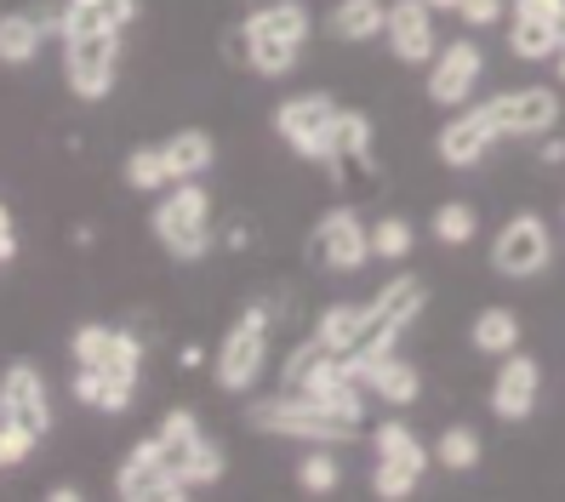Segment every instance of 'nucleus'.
<instances>
[{
  "label": "nucleus",
  "mask_w": 565,
  "mask_h": 502,
  "mask_svg": "<svg viewBox=\"0 0 565 502\" xmlns=\"http://www.w3.org/2000/svg\"><path fill=\"white\" fill-rule=\"evenodd\" d=\"M428 234H435L440 246H469L480 234V212L469 200H446V206H435V217H428Z\"/></svg>",
  "instance_id": "nucleus-32"
},
{
  "label": "nucleus",
  "mask_w": 565,
  "mask_h": 502,
  "mask_svg": "<svg viewBox=\"0 0 565 502\" xmlns=\"http://www.w3.org/2000/svg\"><path fill=\"white\" fill-rule=\"evenodd\" d=\"M480 457H486V446H480V434H475L469 423H451L440 440H435V462L451 468V474H469V468H480Z\"/></svg>",
  "instance_id": "nucleus-31"
},
{
  "label": "nucleus",
  "mask_w": 565,
  "mask_h": 502,
  "mask_svg": "<svg viewBox=\"0 0 565 502\" xmlns=\"http://www.w3.org/2000/svg\"><path fill=\"white\" fill-rule=\"evenodd\" d=\"M365 331H372V297L365 303H331L315 325V338L331 349V354H354L365 343Z\"/></svg>",
  "instance_id": "nucleus-22"
},
{
  "label": "nucleus",
  "mask_w": 565,
  "mask_h": 502,
  "mask_svg": "<svg viewBox=\"0 0 565 502\" xmlns=\"http://www.w3.org/2000/svg\"><path fill=\"white\" fill-rule=\"evenodd\" d=\"M149 234L178 263H201L212 252V194H206V183L201 178L166 183L160 189V206L149 212Z\"/></svg>",
  "instance_id": "nucleus-2"
},
{
  "label": "nucleus",
  "mask_w": 565,
  "mask_h": 502,
  "mask_svg": "<svg viewBox=\"0 0 565 502\" xmlns=\"http://www.w3.org/2000/svg\"><path fill=\"white\" fill-rule=\"evenodd\" d=\"M338 115H343V104H338L331 92H291V97H280V104H275V138H280L297 160L331 165Z\"/></svg>",
  "instance_id": "nucleus-3"
},
{
  "label": "nucleus",
  "mask_w": 565,
  "mask_h": 502,
  "mask_svg": "<svg viewBox=\"0 0 565 502\" xmlns=\"http://www.w3.org/2000/svg\"><path fill=\"white\" fill-rule=\"evenodd\" d=\"M178 474H183L194 491H206V485H217V480L228 474V451H223V446L212 440V434H206V440H201V446H194V451L178 462Z\"/></svg>",
  "instance_id": "nucleus-33"
},
{
  "label": "nucleus",
  "mask_w": 565,
  "mask_h": 502,
  "mask_svg": "<svg viewBox=\"0 0 565 502\" xmlns=\"http://www.w3.org/2000/svg\"><path fill=\"white\" fill-rule=\"evenodd\" d=\"M565 12V0H514V18H559Z\"/></svg>",
  "instance_id": "nucleus-37"
},
{
  "label": "nucleus",
  "mask_w": 565,
  "mask_h": 502,
  "mask_svg": "<svg viewBox=\"0 0 565 502\" xmlns=\"http://www.w3.org/2000/svg\"><path fill=\"white\" fill-rule=\"evenodd\" d=\"M70 354H75V365H97V372H109L131 388L143 377V343L131 338V331L109 325V320H81L75 338H70Z\"/></svg>",
  "instance_id": "nucleus-10"
},
{
  "label": "nucleus",
  "mask_w": 565,
  "mask_h": 502,
  "mask_svg": "<svg viewBox=\"0 0 565 502\" xmlns=\"http://www.w3.org/2000/svg\"><path fill=\"white\" fill-rule=\"evenodd\" d=\"M120 178H126V189H138V194H160L166 183H172V172H166V149L160 143H138L120 160Z\"/></svg>",
  "instance_id": "nucleus-27"
},
{
  "label": "nucleus",
  "mask_w": 565,
  "mask_h": 502,
  "mask_svg": "<svg viewBox=\"0 0 565 502\" xmlns=\"http://www.w3.org/2000/svg\"><path fill=\"white\" fill-rule=\"evenodd\" d=\"M372 149H377V126H372V115H360V109H343L338 115V143H331V165H365L372 160Z\"/></svg>",
  "instance_id": "nucleus-26"
},
{
  "label": "nucleus",
  "mask_w": 565,
  "mask_h": 502,
  "mask_svg": "<svg viewBox=\"0 0 565 502\" xmlns=\"http://www.w3.org/2000/svg\"><path fill=\"white\" fill-rule=\"evenodd\" d=\"M194 485L178 474L172 462H166V451H160V440L154 434H143L138 446H131L126 457H120V468H115V496L120 502H183Z\"/></svg>",
  "instance_id": "nucleus-7"
},
{
  "label": "nucleus",
  "mask_w": 565,
  "mask_h": 502,
  "mask_svg": "<svg viewBox=\"0 0 565 502\" xmlns=\"http://www.w3.org/2000/svg\"><path fill=\"white\" fill-rule=\"evenodd\" d=\"M18 257V223H12V212L0 206V263H12Z\"/></svg>",
  "instance_id": "nucleus-38"
},
{
  "label": "nucleus",
  "mask_w": 565,
  "mask_h": 502,
  "mask_svg": "<svg viewBox=\"0 0 565 502\" xmlns=\"http://www.w3.org/2000/svg\"><path fill=\"white\" fill-rule=\"evenodd\" d=\"M46 46V23L41 12H0V63L7 70H29Z\"/></svg>",
  "instance_id": "nucleus-23"
},
{
  "label": "nucleus",
  "mask_w": 565,
  "mask_h": 502,
  "mask_svg": "<svg viewBox=\"0 0 565 502\" xmlns=\"http://www.w3.org/2000/svg\"><path fill=\"white\" fill-rule=\"evenodd\" d=\"M497 120L486 115V104L480 109H462V115H451L446 126H440V138H435V154L451 165V172H469V165H480L491 149H497Z\"/></svg>",
  "instance_id": "nucleus-15"
},
{
  "label": "nucleus",
  "mask_w": 565,
  "mask_h": 502,
  "mask_svg": "<svg viewBox=\"0 0 565 502\" xmlns=\"http://www.w3.org/2000/svg\"><path fill=\"white\" fill-rule=\"evenodd\" d=\"M412 246H417V223H412V217L383 212V217L372 223V257H377V263H406Z\"/></svg>",
  "instance_id": "nucleus-29"
},
{
  "label": "nucleus",
  "mask_w": 565,
  "mask_h": 502,
  "mask_svg": "<svg viewBox=\"0 0 565 502\" xmlns=\"http://www.w3.org/2000/svg\"><path fill=\"white\" fill-rule=\"evenodd\" d=\"M263 365H269V309H257V303H252L235 325L223 331L212 372H217V388L246 394V388H257Z\"/></svg>",
  "instance_id": "nucleus-5"
},
{
  "label": "nucleus",
  "mask_w": 565,
  "mask_h": 502,
  "mask_svg": "<svg viewBox=\"0 0 565 502\" xmlns=\"http://www.w3.org/2000/svg\"><path fill=\"white\" fill-rule=\"evenodd\" d=\"M417 480L423 474H412V468H401V462H377L372 468V496L377 502H406L417 491Z\"/></svg>",
  "instance_id": "nucleus-34"
},
{
  "label": "nucleus",
  "mask_w": 565,
  "mask_h": 502,
  "mask_svg": "<svg viewBox=\"0 0 565 502\" xmlns=\"http://www.w3.org/2000/svg\"><path fill=\"white\" fill-rule=\"evenodd\" d=\"M486 115L497 120L503 138H548L559 126V92L554 86H514L486 97Z\"/></svg>",
  "instance_id": "nucleus-11"
},
{
  "label": "nucleus",
  "mask_w": 565,
  "mask_h": 502,
  "mask_svg": "<svg viewBox=\"0 0 565 502\" xmlns=\"http://www.w3.org/2000/svg\"><path fill=\"white\" fill-rule=\"evenodd\" d=\"M559 160H565V143L548 131V138H543V165H559Z\"/></svg>",
  "instance_id": "nucleus-41"
},
{
  "label": "nucleus",
  "mask_w": 565,
  "mask_h": 502,
  "mask_svg": "<svg viewBox=\"0 0 565 502\" xmlns=\"http://www.w3.org/2000/svg\"><path fill=\"white\" fill-rule=\"evenodd\" d=\"M138 23V0H63V35H126Z\"/></svg>",
  "instance_id": "nucleus-17"
},
{
  "label": "nucleus",
  "mask_w": 565,
  "mask_h": 502,
  "mask_svg": "<svg viewBox=\"0 0 565 502\" xmlns=\"http://www.w3.org/2000/svg\"><path fill=\"white\" fill-rule=\"evenodd\" d=\"M315 35V12L303 0H263L257 12H246L235 29H228L223 52L241 63V70L263 75V81H280L297 70V57H303Z\"/></svg>",
  "instance_id": "nucleus-1"
},
{
  "label": "nucleus",
  "mask_w": 565,
  "mask_h": 502,
  "mask_svg": "<svg viewBox=\"0 0 565 502\" xmlns=\"http://www.w3.org/2000/svg\"><path fill=\"white\" fill-rule=\"evenodd\" d=\"M428 7H435V12H457V7H462V0H428Z\"/></svg>",
  "instance_id": "nucleus-43"
},
{
  "label": "nucleus",
  "mask_w": 565,
  "mask_h": 502,
  "mask_svg": "<svg viewBox=\"0 0 565 502\" xmlns=\"http://www.w3.org/2000/svg\"><path fill=\"white\" fill-rule=\"evenodd\" d=\"M480 75H486V52H480V41H475V35H462V41L440 46V52H435V63H428V104H440V109H462V104L475 97Z\"/></svg>",
  "instance_id": "nucleus-12"
},
{
  "label": "nucleus",
  "mask_w": 565,
  "mask_h": 502,
  "mask_svg": "<svg viewBox=\"0 0 565 502\" xmlns=\"http://www.w3.org/2000/svg\"><path fill=\"white\" fill-rule=\"evenodd\" d=\"M537 394H543V365L531 354H503V365H497V383H491V412L503 423H525L531 412H537Z\"/></svg>",
  "instance_id": "nucleus-16"
},
{
  "label": "nucleus",
  "mask_w": 565,
  "mask_h": 502,
  "mask_svg": "<svg viewBox=\"0 0 565 502\" xmlns=\"http://www.w3.org/2000/svg\"><path fill=\"white\" fill-rule=\"evenodd\" d=\"M246 423H252L257 434H275V440H309V446H338V440H349V428H354V423L320 412L315 399L291 394V388H275V394L252 399Z\"/></svg>",
  "instance_id": "nucleus-4"
},
{
  "label": "nucleus",
  "mask_w": 565,
  "mask_h": 502,
  "mask_svg": "<svg viewBox=\"0 0 565 502\" xmlns=\"http://www.w3.org/2000/svg\"><path fill=\"white\" fill-rule=\"evenodd\" d=\"M297 491L303 496H331L343 485V462H338V451L331 446H315V451H303V462H297Z\"/></svg>",
  "instance_id": "nucleus-28"
},
{
  "label": "nucleus",
  "mask_w": 565,
  "mask_h": 502,
  "mask_svg": "<svg viewBox=\"0 0 565 502\" xmlns=\"http://www.w3.org/2000/svg\"><path fill=\"white\" fill-rule=\"evenodd\" d=\"M435 7L428 0H388V29H383V41L388 52L406 63V70H428L440 52V35H435Z\"/></svg>",
  "instance_id": "nucleus-13"
},
{
  "label": "nucleus",
  "mask_w": 565,
  "mask_h": 502,
  "mask_svg": "<svg viewBox=\"0 0 565 502\" xmlns=\"http://www.w3.org/2000/svg\"><path fill=\"white\" fill-rule=\"evenodd\" d=\"M326 29L338 35L343 46H365V41H383L388 29V0H338L326 12Z\"/></svg>",
  "instance_id": "nucleus-18"
},
{
  "label": "nucleus",
  "mask_w": 565,
  "mask_h": 502,
  "mask_svg": "<svg viewBox=\"0 0 565 502\" xmlns=\"http://www.w3.org/2000/svg\"><path fill=\"white\" fill-rule=\"evenodd\" d=\"M178 365H183V372H201V365H206V349H201V343H183V349H178Z\"/></svg>",
  "instance_id": "nucleus-39"
},
{
  "label": "nucleus",
  "mask_w": 565,
  "mask_h": 502,
  "mask_svg": "<svg viewBox=\"0 0 565 502\" xmlns=\"http://www.w3.org/2000/svg\"><path fill=\"white\" fill-rule=\"evenodd\" d=\"M372 451H377V462H401V468H412V474H428V462H435V446H423L417 428L394 423V417L372 428Z\"/></svg>",
  "instance_id": "nucleus-24"
},
{
  "label": "nucleus",
  "mask_w": 565,
  "mask_h": 502,
  "mask_svg": "<svg viewBox=\"0 0 565 502\" xmlns=\"http://www.w3.org/2000/svg\"><path fill=\"white\" fill-rule=\"evenodd\" d=\"M503 12H509V0H462V7H457V18L469 23V29H491V23H503Z\"/></svg>",
  "instance_id": "nucleus-36"
},
{
  "label": "nucleus",
  "mask_w": 565,
  "mask_h": 502,
  "mask_svg": "<svg viewBox=\"0 0 565 502\" xmlns=\"http://www.w3.org/2000/svg\"><path fill=\"white\" fill-rule=\"evenodd\" d=\"M46 502H81V485H52Z\"/></svg>",
  "instance_id": "nucleus-42"
},
{
  "label": "nucleus",
  "mask_w": 565,
  "mask_h": 502,
  "mask_svg": "<svg viewBox=\"0 0 565 502\" xmlns=\"http://www.w3.org/2000/svg\"><path fill=\"white\" fill-rule=\"evenodd\" d=\"M70 394H75V406H86V412H104V417L131 412V399H138V388L120 383V377H109V372H97V365H75V383H70Z\"/></svg>",
  "instance_id": "nucleus-21"
},
{
  "label": "nucleus",
  "mask_w": 565,
  "mask_h": 502,
  "mask_svg": "<svg viewBox=\"0 0 565 502\" xmlns=\"http://www.w3.org/2000/svg\"><path fill=\"white\" fill-rule=\"evenodd\" d=\"M469 343L480 349V354H514L520 349V314L514 309H480L475 314V325H469Z\"/></svg>",
  "instance_id": "nucleus-25"
},
{
  "label": "nucleus",
  "mask_w": 565,
  "mask_h": 502,
  "mask_svg": "<svg viewBox=\"0 0 565 502\" xmlns=\"http://www.w3.org/2000/svg\"><path fill=\"white\" fill-rule=\"evenodd\" d=\"M35 446H41V434H35V428H23V423H7V417H0V468L29 462V457H35Z\"/></svg>",
  "instance_id": "nucleus-35"
},
{
  "label": "nucleus",
  "mask_w": 565,
  "mask_h": 502,
  "mask_svg": "<svg viewBox=\"0 0 565 502\" xmlns=\"http://www.w3.org/2000/svg\"><path fill=\"white\" fill-rule=\"evenodd\" d=\"M223 246H228V252H246V246H252V228H246V223H228Z\"/></svg>",
  "instance_id": "nucleus-40"
},
{
  "label": "nucleus",
  "mask_w": 565,
  "mask_h": 502,
  "mask_svg": "<svg viewBox=\"0 0 565 502\" xmlns=\"http://www.w3.org/2000/svg\"><path fill=\"white\" fill-rule=\"evenodd\" d=\"M120 81V35H70L63 41V86L75 104H104Z\"/></svg>",
  "instance_id": "nucleus-8"
},
{
  "label": "nucleus",
  "mask_w": 565,
  "mask_h": 502,
  "mask_svg": "<svg viewBox=\"0 0 565 502\" xmlns=\"http://www.w3.org/2000/svg\"><path fill=\"white\" fill-rule=\"evenodd\" d=\"M548 263H554V234L537 212H520V217H509L503 228H497L491 269L503 280H531V275H543Z\"/></svg>",
  "instance_id": "nucleus-9"
},
{
  "label": "nucleus",
  "mask_w": 565,
  "mask_h": 502,
  "mask_svg": "<svg viewBox=\"0 0 565 502\" xmlns=\"http://www.w3.org/2000/svg\"><path fill=\"white\" fill-rule=\"evenodd\" d=\"M554 75H559V86H565V46L554 52Z\"/></svg>",
  "instance_id": "nucleus-44"
},
{
  "label": "nucleus",
  "mask_w": 565,
  "mask_h": 502,
  "mask_svg": "<svg viewBox=\"0 0 565 502\" xmlns=\"http://www.w3.org/2000/svg\"><path fill=\"white\" fill-rule=\"evenodd\" d=\"M309 257L326 275H360L372 263V223H360L354 206H331L309 228Z\"/></svg>",
  "instance_id": "nucleus-6"
},
{
  "label": "nucleus",
  "mask_w": 565,
  "mask_h": 502,
  "mask_svg": "<svg viewBox=\"0 0 565 502\" xmlns=\"http://www.w3.org/2000/svg\"><path fill=\"white\" fill-rule=\"evenodd\" d=\"M554 35H559V46H565V12L554 18Z\"/></svg>",
  "instance_id": "nucleus-45"
},
{
  "label": "nucleus",
  "mask_w": 565,
  "mask_h": 502,
  "mask_svg": "<svg viewBox=\"0 0 565 502\" xmlns=\"http://www.w3.org/2000/svg\"><path fill=\"white\" fill-rule=\"evenodd\" d=\"M360 383L372 388L383 406H394V412H406V406H417V399H423V372H417L412 360H401V354H383Z\"/></svg>",
  "instance_id": "nucleus-19"
},
{
  "label": "nucleus",
  "mask_w": 565,
  "mask_h": 502,
  "mask_svg": "<svg viewBox=\"0 0 565 502\" xmlns=\"http://www.w3.org/2000/svg\"><path fill=\"white\" fill-rule=\"evenodd\" d=\"M0 417L35 428V434H52V417H57L52 412V388H46V377L29 360H12L7 372H0Z\"/></svg>",
  "instance_id": "nucleus-14"
},
{
  "label": "nucleus",
  "mask_w": 565,
  "mask_h": 502,
  "mask_svg": "<svg viewBox=\"0 0 565 502\" xmlns=\"http://www.w3.org/2000/svg\"><path fill=\"white\" fill-rule=\"evenodd\" d=\"M160 149H166V172H172V183L206 178L212 165H217V143H212V131H201V126L172 131V138H166Z\"/></svg>",
  "instance_id": "nucleus-20"
},
{
  "label": "nucleus",
  "mask_w": 565,
  "mask_h": 502,
  "mask_svg": "<svg viewBox=\"0 0 565 502\" xmlns=\"http://www.w3.org/2000/svg\"><path fill=\"white\" fill-rule=\"evenodd\" d=\"M509 52H514L520 63H543V57H554V52H559L554 23H548V18H514V23H509Z\"/></svg>",
  "instance_id": "nucleus-30"
}]
</instances>
